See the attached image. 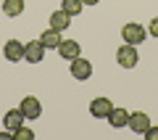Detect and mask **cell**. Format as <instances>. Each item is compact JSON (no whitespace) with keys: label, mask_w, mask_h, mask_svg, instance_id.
Wrapping results in <instances>:
<instances>
[{"label":"cell","mask_w":158,"mask_h":140,"mask_svg":"<svg viewBox=\"0 0 158 140\" xmlns=\"http://www.w3.org/2000/svg\"><path fill=\"white\" fill-rule=\"evenodd\" d=\"M116 61H118V66H121V69H135L137 61H140V56H137V45L124 42L116 50Z\"/></svg>","instance_id":"obj_1"},{"label":"cell","mask_w":158,"mask_h":140,"mask_svg":"<svg viewBox=\"0 0 158 140\" xmlns=\"http://www.w3.org/2000/svg\"><path fill=\"white\" fill-rule=\"evenodd\" d=\"M69 72H71L74 79H79V82H85V79L92 77V63L87 61V58H74V61H69Z\"/></svg>","instance_id":"obj_2"},{"label":"cell","mask_w":158,"mask_h":140,"mask_svg":"<svg viewBox=\"0 0 158 140\" xmlns=\"http://www.w3.org/2000/svg\"><path fill=\"white\" fill-rule=\"evenodd\" d=\"M121 37H124V42H129V45H140V42H145L148 32L140 27V24H124Z\"/></svg>","instance_id":"obj_3"},{"label":"cell","mask_w":158,"mask_h":140,"mask_svg":"<svg viewBox=\"0 0 158 140\" xmlns=\"http://www.w3.org/2000/svg\"><path fill=\"white\" fill-rule=\"evenodd\" d=\"M42 58H45V45L40 42V40H32V42L24 45V61H29V63H40Z\"/></svg>","instance_id":"obj_4"},{"label":"cell","mask_w":158,"mask_h":140,"mask_svg":"<svg viewBox=\"0 0 158 140\" xmlns=\"http://www.w3.org/2000/svg\"><path fill=\"white\" fill-rule=\"evenodd\" d=\"M113 111V103H111V98H92V103H90V114L95 119H108V114Z\"/></svg>","instance_id":"obj_5"},{"label":"cell","mask_w":158,"mask_h":140,"mask_svg":"<svg viewBox=\"0 0 158 140\" xmlns=\"http://www.w3.org/2000/svg\"><path fill=\"white\" fill-rule=\"evenodd\" d=\"M127 127H129L132 132H137V135H145V129L150 127V116L142 114V111H135V114H129V124H127Z\"/></svg>","instance_id":"obj_6"},{"label":"cell","mask_w":158,"mask_h":140,"mask_svg":"<svg viewBox=\"0 0 158 140\" xmlns=\"http://www.w3.org/2000/svg\"><path fill=\"white\" fill-rule=\"evenodd\" d=\"M24 111V116L27 119H40V114H42V106H40V101L34 95H27V98H21V106H19Z\"/></svg>","instance_id":"obj_7"},{"label":"cell","mask_w":158,"mask_h":140,"mask_svg":"<svg viewBox=\"0 0 158 140\" xmlns=\"http://www.w3.org/2000/svg\"><path fill=\"white\" fill-rule=\"evenodd\" d=\"M58 53H61L66 61H74V58H79V53H82V45H79L77 40H61Z\"/></svg>","instance_id":"obj_8"},{"label":"cell","mask_w":158,"mask_h":140,"mask_svg":"<svg viewBox=\"0 0 158 140\" xmlns=\"http://www.w3.org/2000/svg\"><path fill=\"white\" fill-rule=\"evenodd\" d=\"M3 56H6L11 63L21 61V58H24V42H19V40H8L6 48H3Z\"/></svg>","instance_id":"obj_9"},{"label":"cell","mask_w":158,"mask_h":140,"mask_svg":"<svg viewBox=\"0 0 158 140\" xmlns=\"http://www.w3.org/2000/svg\"><path fill=\"white\" fill-rule=\"evenodd\" d=\"M61 32H58V29H45V32H42V34H40V42H42V45H45V50H53V48H56V50H58V45H61Z\"/></svg>","instance_id":"obj_10"},{"label":"cell","mask_w":158,"mask_h":140,"mask_svg":"<svg viewBox=\"0 0 158 140\" xmlns=\"http://www.w3.org/2000/svg\"><path fill=\"white\" fill-rule=\"evenodd\" d=\"M69 24H71V16H69L63 8H61V11H53V13H50V27H53V29H58V32H66Z\"/></svg>","instance_id":"obj_11"},{"label":"cell","mask_w":158,"mask_h":140,"mask_svg":"<svg viewBox=\"0 0 158 140\" xmlns=\"http://www.w3.org/2000/svg\"><path fill=\"white\" fill-rule=\"evenodd\" d=\"M24 119L27 116H24L21 108H11V111H6V116H3V124H6L8 129H19L24 124Z\"/></svg>","instance_id":"obj_12"},{"label":"cell","mask_w":158,"mask_h":140,"mask_svg":"<svg viewBox=\"0 0 158 140\" xmlns=\"http://www.w3.org/2000/svg\"><path fill=\"white\" fill-rule=\"evenodd\" d=\"M108 122H111V127H127L129 124V111L127 108H113L111 114H108Z\"/></svg>","instance_id":"obj_13"},{"label":"cell","mask_w":158,"mask_h":140,"mask_svg":"<svg viewBox=\"0 0 158 140\" xmlns=\"http://www.w3.org/2000/svg\"><path fill=\"white\" fill-rule=\"evenodd\" d=\"M3 13L8 19H16L24 13V0H3Z\"/></svg>","instance_id":"obj_14"},{"label":"cell","mask_w":158,"mask_h":140,"mask_svg":"<svg viewBox=\"0 0 158 140\" xmlns=\"http://www.w3.org/2000/svg\"><path fill=\"white\" fill-rule=\"evenodd\" d=\"M61 8L69 13V16H79V13H82V8H85V3H82V0H63Z\"/></svg>","instance_id":"obj_15"},{"label":"cell","mask_w":158,"mask_h":140,"mask_svg":"<svg viewBox=\"0 0 158 140\" xmlns=\"http://www.w3.org/2000/svg\"><path fill=\"white\" fill-rule=\"evenodd\" d=\"M13 135H16L19 140H34V132H32L29 127H24V124H21L19 129H13Z\"/></svg>","instance_id":"obj_16"},{"label":"cell","mask_w":158,"mask_h":140,"mask_svg":"<svg viewBox=\"0 0 158 140\" xmlns=\"http://www.w3.org/2000/svg\"><path fill=\"white\" fill-rule=\"evenodd\" d=\"M145 138L148 140H158V127H153V124H150V127L145 129Z\"/></svg>","instance_id":"obj_17"},{"label":"cell","mask_w":158,"mask_h":140,"mask_svg":"<svg viewBox=\"0 0 158 140\" xmlns=\"http://www.w3.org/2000/svg\"><path fill=\"white\" fill-rule=\"evenodd\" d=\"M148 34L158 37V19H153V21H150V27H148Z\"/></svg>","instance_id":"obj_18"},{"label":"cell","mask_w":158,"mask_h":140,"mask_svg":"<svg viewBox=\"0 0 158 140\" xmlns=\"http://www.w3.org/2000/svg\"><path fill=\"white\" fill-rule=\"evenodd\" d=\"M82 3H85V6H98L100 0H82Z\"/></svg>","instance_id":"obj_19"}]
</instances>
